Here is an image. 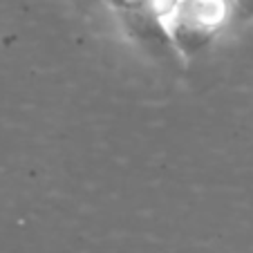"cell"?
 I'll list each match as a JSON object with an SVG mask.
<instances>
[{
  "label": "cell",
  "instance_id": "1",
  "mask_svg": "<svg viewBox=\"0 0 253 253\" xmlns=\"http://www.w3.org/2000/svg\"><path fill=\"white\" fill-rule=\"evenodd\" d=\"M233 11L240 20L253 18V0H233Z\"/></svg>",
  "mask_w": 253,
  "mask_h": 253
}]
</instances>
